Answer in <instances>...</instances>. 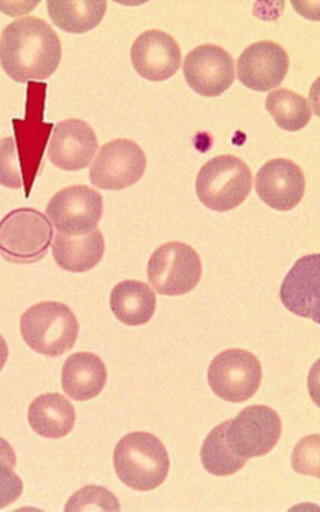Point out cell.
Here are the masks:
<instances>
[{
  "mask_svg": "<svg viewBox=\"0 0 320 512\" xmlns=\"http://www.w3.org/2000/svg\"><path fill=\"white\" fill-rule=\"evenodd\" d=\"M62 60V43L45 20L25 17L9 24L0 37V65L16 83L42 82Z\"/></svg>",
  "mask_w": 320,
  "mask_h": 512,
  "instance_id": "obj_1",
  "label": "cell"
},
{
  "mask_svg": "<svg viewBox=\"0 0 320 512\" xmlns=\"http://www.w3.org/2000/svg\"><path fill=\"white\" fill-rule=\"evenodd\" d=\"M113 460L120 481L137 491L158 488L169 473L170 461L165 445L146 431H135L120 439Z\"/></svg>",
  "mask_w": 320,
  "mask_h": 512,
  "instance_id": "obj_2",
  "label": "cell"
},
{
  "mask_svg": "<svg viewBox=\"0 0 320 512\" xmlns=\"http://www.w3.org/2000/svg\"><path fill=\"white\" fill-rule=\"evenodd\" d=\"M20 333L29 348L48 357H60L72 350L79 335L78 320L67 305L42 301L20 318Z\"/></svg>",
  "mask_w": 320,
  "mask_h": 512,
  "instance_id": "obj_3",
  "label": "cell"
},
{
  "mask_svg": "<svg viewBox=\"0 0 320 512\" xmlns=\"http://www.w3.org/2000/svg\"><path fill=\"white\" fill-rule=\"evenodd\" d=\"M252 187V172L242 159L233 155L210 159L196 178L200 202L218 213L229 212L243 204Z\"/></svg>",
  "mask_w": 320,
  "mask_h": 512,
  "instance_id": "obj_4",
  "label": "cell"
},
{
  "mask_svg": "<svg viewBox=\"0 0 320 512\" xmlns=\"http://www.w3.org/2000/svg\"><path fill=\"white\" fill-rule=\"evenodd\" d=\"M54 229L48 218L33 208H19L0 222V254L10 263H37L52 245Z\"/></svg>",
  "mask_w": 320,
  "mask_h": 512,
  "instance_id": "obj_5",
  "label": "cell"
},
{
  "mask_svg": "<svg viewBox=\"0 0 320 512\" xmlns=\"http://www.w3.org/2000/svg\"><path fill=\"white\" fill-rule=\"evenodd\" d=\"M46 85L28 83L26 117L14 119L18 162L22 172L26 197L42 167L45 149L53 125L44 123Z\"/></svg>",
  "mask_w": 320,
  "mask_h": 512,
  "instance_id": "obj_6",
  "label": "cell"
},
{
  "mask_svg": "<svg viewBox=\"0 0 320 512\" xmlns=\"http://www.w3.org/2000/svg\"><path fill=\"white\" fill-rule=\"evenodd\" d=\"M202 260L193 247L169 242L158 247L149 258L148 281L159 295L183 296L202 279Z\"/></svg>",
  "mask_w": 320,
  "mask_h": 512,
  "instance_id": "obj_7",
  "label": "cell"
},
{
  "mask_svg": "<svg viewBox=\"0 0 320 512\" xmlns=\"http://www.w3.org/2000/svg\"><path fill=\"white\" fill-rule=\"evenodd\" d=\"M208 384L229 403H244L254 397L262 384L263 368L258 358L244 349H227L208 368Z\"/></svg>",
  "mask_w": 320,
  "mask_h": 512,
  "instance_id": "obj_8",
  "label": "cell"
},
{
  "mask_svg": "<svg viewBox=\"0 0 320 512\" xmlns=\"http://www.w3.org/2000/svg\"><path fill=\"white\" fill-rule=\"evenodd\" d=\"M282 433V419L273 408L253 405L228 420L226 440L236 455L248 460L269 454Z\"/></svg>",
  "mask_w": 320,
  "mask_h": 512,
  "instance_id": "obj_9",
  "label": "cell"
},
{
  "mask_svg": "<svg viewBox=\"0 0 320 512\" xmlns=\"http://www.w3.org/2000/svg\"><path fill=\"white\" fill-rule=\"evenodd\" d=\"M104 213L103 197L95 189L76 185L59 190L46 208L59 234L83 236L96 229Z\"/></svg>",
  "mask_w": 320,
  "mask_h": 512,
  "instance_id": "obj_10",
  "label": "cell"
},
{
  "mask_svg": "<svg viewBox=\"0 0 320 512\" xmlns=\"http://www.w3.org/2000/svg\"><path fill=\"white\" fill-rule=\"evenodd\" d=\"M146 167V155L138 144L129 139H115L100 149L89 178L99 189L122 190L138 183Z\"/></svg>",
  "mask_w": 320,
  "mask_h": 512,
  "instance_id": "obj_11",
  "label": "cell"
},
{
  "mask_svg": "<svg viewBox=\"0 0 320 512\" xmlns=\"http://www.w3.org/2000/svg\"><path fill=\"white\" fill-rule=\"evenodd\" d=\"M183 72L189 87L203 97L223 95L236 77L233 57L212 44L194 48L185 57Z\"/></svg>",
  "mask_w": 320,
  "mask_h": 512,
  "instance_id": "obj_12",
  "label": "cell"
},
{
  "mask_svg": "<svg viewBox=\"0 0 320 512\" xmlns=\"http://www.w3.org/2000/svg\"><path fill=\"white\" fill-rule=\"evenodd\" d=\"M289 56L282 46L263 40L247 47L237 60L239 82L255 92L266 93L284 82Z\"/></svg>",
  "mask_w": 320,
  "mask_h": 512,
  "instance_id": "obj_13",
  "label": "cell"
},
{
  "mask_svg": "<svg viewBox=\"0 0 320 512\" xmlns=\"http://www.w3.org/2000/svg\"><path fill=\"white\" fill-rule=\"evenodd\" d=\"M255 187L267 206L278 212H289L302 202L306 180L303 170L292 160L277 158L259 169Z\"/></svg>",
  "mask_w": 320,
  "mask_h": 512,
  "instance_id": "obj_14",
  "label": "cell"
},
{
  "mask_svg": "<svg viewBox=\"0 0 320 512\" xmlns=\"http://www.w3.org/2000/svg\"><path fill=\"white\" fill-rule=\"evenodd\" d=\"M130 59L139 76L149 82H165L178 72L182 50L169 34L150 29L137 37L130 49Z\"/></svg>",
  "mask_w": 320,
  "mask_h": 512,
  "instance_id": "obj_15",
  "label": "cell"
},
{
  "mask_svg": "<svg viewBox=\"0 0 320 512\" xmlns=\"http://www.w3.org/2000/svg\"><path fill=\"white\" fill-rule=\"evenodd\" d=\"M98 150L92 126L80 119H66L56 125L48 147V158L56 167L78 172L93 162Z\"/></svg>",
  "mask_w": 320,
  "mask_h": 512,
  "instance_id": "obj_16",
  "label": "cell"
},
{
  "mask_svg": "<svg viewBox=\"0 0 320 512\" xmlns=\"http://www.w3.org/2000/svg\"><path fill=\"white\" fill-rule=\"evenodd\" d=\"M319 254L296 261L280 288L283 305L299 317L319 323Z\"/></svg>",
  "mask_w": 320,
  "mask_h": 512,
  "instance_id": "obj_17",
  "label": "cell"
},
{
  "mask_svg": "<svg viewBox=\"0 0 320 512\" xmlns=\"http://www.w3.org/2000/svg\"><path fill=\"white\" fill-rule=\"evenodd\" d=\"M107 383L104 361L93 353H76L69 356L62 370L65 394L76 401L96 398Z\"/></svg>",
  "mask_w": 320,
  "mask_h": 512,
  "instance_id": "obj_18",
  "label": "cell"
},
{
  "mask_svg": "<svg viewBox=\"0 0 320 512\" xmlns=\"http://www.w3.org/2000/svg\"><path fill=\"white\" fill-rule=\"evenodd\" d=\"M105 239L99 229L83 236H66L57 233L53 245L56 264L70 273H86L102 261Z\"/></svg>",
  "mask_w": 320,
  "mask_h": 512,
  "instance_id": "obj_19",
  "label": "cell"
},
{
  "mask_svg": "<svg viewBox=\"0 0 320 512\" xmlns=\"http://www.w3.org/2000/svg\"><path fill=\"white\" fill-rule=\"evenodd\" d=\"M28 423L37 435L48 439H60L73 430L76 411L66 397L49 393L37 397L30 404Z\"/></svg>",
  "mask_w": 320,
  "mask_h": 512,
  "instance_id": "obj_20",
  "label": "cell"
},
{
  "mask_svg": "<svg viewBox=\"0 0 320 512\" xmlns=\"http://www.w3.org/2000/svg\"><path fill=\"white\" fill-rule=\"evenodd\" d=\"M157 299L152 288L139 280L127 279L117 284L110 295V309L126 326L149 323L156 311Z\"/></svg>",
  "mask_w": 320,
  "mask_h": 512,
  "instance_id": "obj_21",
  "label": "cell"
},
{
  "mask_svg": "<svg viewBox=\"0 0 320 512\" xmlns=\"http://www.w3.org/2000/svg\"><path fill=\"white\" fill-rule=\"evenodd\" d=\"M107 2H54L47 3L53 24L69 34H85L96 28L107 12Z\"/></svg>",
  "mask_w": 320,
  "mask_h": 512,
  "instance_id": "obj_22",
  "label": "cell"
},
{
  "mask_svg": "<svg viewBox=\"0 0 320 512\" xmlns=\"http://www.w3.org/2000/svg\"><path fill=\"white\" fill-rule=\"evenodd\" d=\"M227 427L228 420L210 431L200 450L203 467L207 473L218 477L235 475L247 463L246 458L239 457L228 446Z\"/></svg>",
  "mask_w": 320,
  "mask_h": 512,
  "instance_id": "obj_23",
  "label": "cell"
},
{
  "mask_svg": "<svg viewBox=\"0 0 320 512\" xmlns=\"http://www.w3.org/2000/svg\"><path fill=\"white\" fill-rule=\"evenodd\" d=\"M266 109L277 126L290 133L305 128L313 116L307 99L285 88L276 89L267 96Z\"/></svg>",
  "mask_w": 320,
  "mask_h": 512,
  "instance_id": "obj_24",
  "label": "cell"
},
{
  "mask_svg": "<svg viewBox=\"0 0 320 512\" xmlns=\"http://www.w3.org/2000/svg\"><path fill=\"white\" fill-rule=\"evenodd\" d=\"M120 504L113 493L94 485L80 489L67 501L65 511H120Z\"/></svg>",
  "mask_w": 320,
  "mask_h": 512,
  "instance_id": "obj_25",
  "label": "cell"
},
{
  "mask_svg": "<svg viewBox=\"0 0 320 512\" xmlns=\"http://www.w3.org/2000/svg\"><path fill=\"white\" fill-rule=\"evenodd\" d=\"M0 185L9 189L23 187V177L13 137L0 140Z\"/></svg>",
  "mask_w": 320,
  "mask_h": 512,
  "instance_id": "obj_26",
  "label": "cell"
},
{
  "mask_svg": "<svg viewBox=\"0 0 320 512\" xmlns=\"http://www.w3.org/2000/svg\"><path fill=\"white\" fill-rule=\"evenodd\" d=\"M293 468L302 475L319 476V436L300 440L293 453Z\"/></svg>",
  "mask_w": 320,
  "mask_h": 512,
  "instance_id": "obj_27",
  "label": "cell"
},
{
  "mask_svg": "<svg viewBox=\"0 0 320 512\" xmlns=\"http://www.w3.org/2000/svg\"><path fill=\"white\" fill-rule=\"evenodd\" d=\"M24 484L4 460L0 459V509L12 505L22 496Z\"/></svg>",
  "mask_w": 320,
  "mask_h": 512,
  "instance_id": "obj_28",
  "label": "cell"
},
{
  "mask_svg": "<svg viewBox=\"0 0 320 512\" xmlns=\"http://www.w3.org/2000/svg\"><path fill=\"white\" fill-rule=\"evenodd\" d=\"M0 459L4 460L12 468H15L17 465L14 448L2 437H0Z\"/></svg>",
  "mask_w": 320,
  "mask_h": 512,
  "instance_id": "obj_29",
  "label": "cell"
},
{
  "mask_svg": "<svg viewBox=\"0 0 320 512\" xmlns=\"http://www.w3.org/2000/svg\"><path fill=\"white\" fill-rule=\"evenodd\" d=\"M9 356V349L7 341L0 335V371H2L7 363Z\"/></svg>",
  "mask_w": 320,
  "mask_h": 512,
  "instance_id": "obj_30",
  "label": "cell"
}]
</instances>
